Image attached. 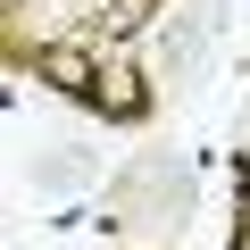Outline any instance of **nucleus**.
Wrapping results in <instances>:
<instances>
[{
	"label": "nucleus",
	"mask_w": 250,
	"mask_h": 250,
	"mask_svg": "<svg viewBox=\"0 0 250 250\" xmlns=\"http://www.w3.org/2000/svg\"><path fill=\"white\" fill-rule=\"evenodd\" d=\"M200 50H208V17H192V9H184V17L159 34V67H167V75H192V67H200Z\"/></svg>",
	"instance_id": "nucleus-2"
},
{
	"label": "nucleus",
	"mask_w": 250,
	"mask_h": 250,
	"mask_svg": "<svg viewBox=\"0 0 250 250\" xmlns=\"http://www.w3.org/2000/svg\"><path fill=\"white\" fill-rule=\"evenodd\" d=\"M242 250H250V233H242Z\"/></svg>",
	"instance_id": "nucleus-4"
},
{
	"label": "nucleus",
	"mask_w": 250,
	"mask_h": 250,
	"mask_svg": "<svg viewBox=\"0 0 250 250\" xmlns=\"http://www.w3.org/2000/svg\"><path fill=\"white\" fill-rule=\"evenodd\" d=\"M42 184H50V192L83 184V150H50V159H42Z\"/></svg>",
	"instance_id": "nucleus-3"
},
{
	"label": "nucleus",
	"mask_w": 250,
	"mask_h": 250,
	"mask_svg": "<svg viewBox=\"0 0 250 250\" xmlns=\"http://www.w3.org/2000/svg\"><path fill=\"white\" fill-rule=\"evenodd\" d=\"M184 200H192L184 167H159V159H142L134 175H125V217H134V225H159V233H175V225H184Z\"/></svg>",
	"instance_id": "nucleus-1"
}]
</instances>
